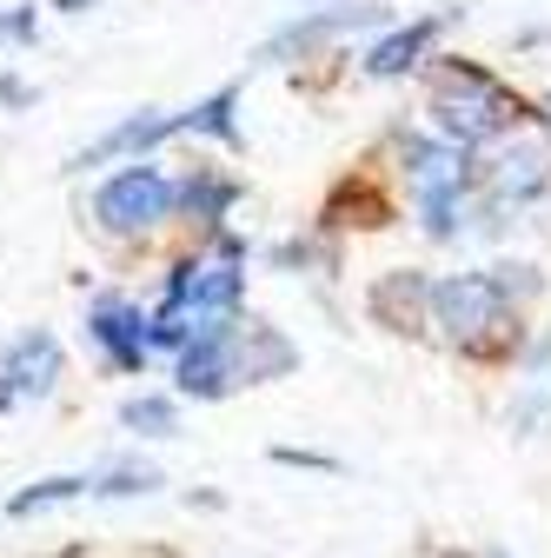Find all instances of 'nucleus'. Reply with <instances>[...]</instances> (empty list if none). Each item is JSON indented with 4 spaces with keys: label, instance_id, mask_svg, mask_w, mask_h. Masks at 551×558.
Returning a JSON list of instances; mask_svg holds the SVG:
<instances>
[{
    "label": "nucleus",
    "instance_id": "1",
    "mask_svg": "<svg viewBox=\"0 0 551 558\" xmlns=\"http://www.w3.org/2000/svg\"><path fill=\"white\" fill-rule=\"evenodd\" d=\"M426 113H432V133H439V140H452L458 154H472V147H492V140H505V133L525 120V100H518L499 74H486V66H472V60H439V66H432V100H426Z\"/></svg>",
    "mask_w": 551,
    "mask_h": 558
},
{
    "label": "nucleus",
    "instance_id": "14",
    "mask_svg": "<svg viewBox=\"0 0 551 558\" xmlns=\"http://www.w3.org/2000/svg\"><path fill=\"white\" fill-rule=\"evenodd\" d=\"M233 107H240V94H233V87L206 94L199 107H186V113H180V133H206V140H220V147H246V133H240Z\"/></svg>",
    "mask_w": 551,
    "mask_h": 558
},
{
    "label": "nucleus",
    "instance_id": "13",
    "mask_svg": "<svg viewBox=\"0 0 551 558\" xmlns=\"http://www.w3.org/2000/svg\"><path fill=\"white\" fill-rule=\"evenodd\" d=\"M233 206H240V180H226V173H213V167H193V173L180 180V214L199 220V227H220Z\"/></svg>",
    "mask_w": 551,
    "mask_h": 558
},
{
    "label": "nucleus",
    "instance_id": "11",
    "mask_svg": "<svg viewBox=\"0 0 551 558\" xmlns=\"http://www.w3.org/2000/svg\"><path fill=\"white\" fill-rule=\"evenodd\" d=\"M439 27H445L439 14L405 21V27H392L385 40H372L359 66H366L372 81H399V74H412V66H426V60H432V40H439Z\"/></svg>",
    "mask_w": 551,
    "mask_h": 558
},
{
    "label": "nucleus",
    "instance_id": "12",
    "mask_svg": "<svg viewBox=\"0 0 551 558\" xmlns=\"http://www.w3.org/2000/svg\"><path fill=\"white\" fill-rule=\"evenodd\" d=\"M299 366V345L286 332H272L266 319H240V379L259 386V379H280Z\"/></svg>",
    "mask_w": 551,
    "mask_h": 558
},
{
    "label": "nucleus",
    "instance_id": "6",
    "mask_svg": "<svg viewBox=\"0 0 551 558\" xmlns=\"http://www.w3.org/2000/svg\"><path fill=\"white\" fill-rule=\"evenodd\" d=\"M385 21V8H313V14H299V21H286L280 34H272L266 47H259V66H286V60H313L326 40H339V34H359V27H379Z\"/></svg>",
    "mask_w": 551,
    "mask_h": 558
},
{
    "label": "nucleus",
    "instance_id": "8",
    "mask_svg": "<svg viewBox=\"0 0 551 558\" xmlns=\"http://www.w3.org/2000/svg\"><path fill=\"white\" fill-rule=\"evenodd\" d=\"M0 379L14 399H47L60 386V339L53 332H21L8 353H0Z\"/></svg>",
    "mask_w": 551,
    "mask_h": 558
},
{
    "label": "nucleus",
    "instance_id": "2",
    "mask_svg": "<svg viewBox=\"0 0 551 558\" xmlns=\"http://www.w3.org/2000/svg\"><path fill=\"white\" fill-rule=\"evenodd\" d=\"M432 326L445 345L472 360H492L518 345V300L505 287L499 266H478V272H445L439 293H432Z\"/></svg>",
    "mask_w": 551,
    "mask_h": 558
},
{
    "label": "nucleus",
    "instance_id": "20",
    "mask_svg": "<svg viewBox=\"0 0 551 558\" xmlns=\"http://www.w3.org/2000/svg\"><path fill=\"white\" fill-rule=\"evenodd\" d=\"M0 40H34V8H14V14H0Z\"/></svg>",
    "mask_w": 551,
    "mask_h": 558
},
{
    "label": "nucleus",
    "instance_id": "5",
    "mask_svg": "<svg viewBox=\"0 0 551 558\" xmlns=\"http://www.w3.org/2000/svg\"><path fill=\"white\" fill-rule=\"evenodd\" d=\"M87 339L107 353V366H113V373H140V366H147V353H154V313H140L133 300L107 293V300H94V306H87Z\"/></svg>",
    "mask_w": 551,
    "mask_h": 558
},
{
    "label": "nucleus",
    "instance_id": "19",
    "mask_svg": "<svg viewBox=\"0 0 551 558\" xmlns=\"http://www.w3.org/2000/svg\"><path fill=\"white\" fill-rule=\"evenodd\" d=\"M272 459H280V465H299V472H339L326 452H299V446H272Z\"/></svg>",
    "mask_w": 551,
    "mask_h": 558
},
{
    "label": "nucleus",
    "instance_id": "3",
    "mask_svg": "<svg viewBox=\"0 0 551 558\" xmlns=\"http://www.w3.org/2000/svg\"><path fill=\"white\" fill-rule=\"evenodd\" d=\"M173 206H180V180H167L147 160H133L94 193V220L126 240V233H154L160 220H173Z\"/></svg>",
    "mask_w": 551,
    "mask_h": 558
},
{
    "label": "nucleus",
    "instance_id": "16",
    "mask_svg": "<svg viewBox=\"0 0 551 558\" xmlns=\"http://www.w3.org/2000/svg\"><path fill=\"white\" fill-rule=\"evenodd\" d=\"M81 493H94V478H81V472H60V478H40V485H27V493H14V499H8V512H14V519H27V512H40V506L81 499Z\"/></svg>",
    "mask_w": 551,
    "mask_h": 558
},
{
    "label": "nucleus",
    "instance_id": "4",
    "mask_svg": "<svg viewBox=\"0 0 551 558\" xmlns=\"http://www.w3.org/2000/svg\"><path fill=\"white\" fill-rule=\"evenodd\" d=\"M544 186H551V147L544 140H512L492 167H478V220L499 227V220L525 214Z\"/></svg>",
    "mask_w": 551,
    "mask_h": 558
},
{
    "label": "nucleus",
    "instance_id": "21",
    "mask_svg": "<svg viewBox=\"0 0 551 558\" xmlns=\"http://www.w3.org/2000/svg\"><path fill=\"white\" fill-rule=\"evenodd\" d=\"M27 100H34V87L21 74H0V107H27Z\"/></svg>",
    "mask_w": 551,
    "mask_h": 558
},
{
    "label": "nucleus",
    "instance_id": "17",
    "mask_svg": "<svg viewBox=\"0 0 551 558\" xmlns=\"http://www.w3.org/2000/svg\"><path fill=\"white\" fill-rule=\"evenodd\" d=\"M154 485H160L154 465H113L107 478H94V493L100 499H133V493H154Z\"/></svg>",
    "mask_w": 551,
    "mask_h": 558
},
{
    "label": "nucleus",
    "instance_id": "15",
    "mask_svg": "<svg viewBox=\"0 0 551 558\" xmlns=\"http://www.w3.org/2000/svg\"><path fill=\"white\" fill-rule=\"evenodd\" d=\"M120 426L140 433V439H173V433H180V405H173L167 392H133V399L120 405Z\"/></svg>",
    "mask_w": 551,
    "mask_h": 558
},
{
    "label": "nucleus",
    "instance_id": "23",
    "mask_svg": "<svg viewBox=\"0 0 551 558\" xmlns=\"http://www.w3.org/2000/svg\"><path fill=\"white\" fill-rule=\"evenodd\" d=\"M458 558H505V551H458Z\"/></svg>",
    "mask_w": 551,
    "mask_h": 558
},
{
    "label": "nucleus",
    "instance_id": "9",
    "mask_svg": "<svg viewBox=\"0 0 551 558\" xmlns=\"http://www.w3.org/2000/svg\"><path fill=\"white\" fill-rule=\"evenodd\" d=\"M180 133V113H133V120H120V126H107L94 147H81L74 160V173H87V167H107V160H120V154H154L160 140H173Z\"/></svg>",
    "mask_w": 551,
    "mask_h": 558
},
{
    "label": "nucleus",
    "instance_id": "18",
    "mask_svg": "<svg viewBox=\"0 0 551 558\" xmlns=\"http://www.w3.org/2000/svg\"><path fill=\"white\" fill-rule=\"evenodd\" d=\"M505 418H512V433H538L544 418H551V392H544V386H525V392L512 399V412H505Z\"/></svg>",
    "mask_w": 551,
    "mask_h": 558
},
{
    "label": "nucleus",
    "instance_id": "22",
    "mask_svg": "<svg viewBox=\"0 0 551 558\" xmlns=\"http://www.w3.org/2000/svg\"><path fill=\"white\" fill-rule=\"evenodd\" d=\"M53 8H66V14H81V8H94V0H53Z\"/></svg>",
    "mask_w": 551,
    "mask_h": 558
},
{
    "label": "nucleus",
    "instance_id": "24",
    "mask_svg": "<svg viewBox=\"0 0 551 558\" xmlns=\"http://www.w3.org/2000/svg\"><path fill=\"white\" fill-rule=\"evenodd\" d=\"M8 399H14V392H8V379H0V405H8Z\"/></svg>",
    "mask_w": 551,
    "mask_h": 558
},
{
    "label": "nucleus",
    "instance_id": "7",
    "mask_svg": "<svg viewBox=\"0 0 551 558\" xmlns=\"http://www.w3.org/2000/svg\"><path fill=\"white\" fill-rule=\"evenodd\" d=\"M173 379H180L186 399H226L240 386V332H226V339H193L186 353H180V366H173Z\"/></svg>",
    "mask_w": 551,
    "mask_h": 558
},
{
    "label": "nucleus",
    "instance_id": "10",
    "mask_svg": "<svg viewBox=\"0 0 551 558\" xmlns=\"http://www.w3.org/2000/svg\"><path fill=\"white\" fill-rule=\"evenodd\" d=\"M432 293H439V279H426V272H385L379 287H372V319L379 326H392V332H412V326H432Z\"/></svg>",
    "mask_w": 551,
    "mask_h": 558
}]
</instances>
